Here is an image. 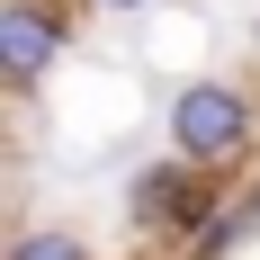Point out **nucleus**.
I'll return each mask as SVG.
<instances>
[{
  "label": "nucleus",
  "mask_w": 260,
  "mask_h": 260,
  "mask_svg": "<svg viewBox=\"0 0 260 260\" xmlns=\"http://www.w3.org/2000/svg\"><path fill=\"white\" fill-rule=\"evenodd\" d=\"M161 153H180L207 180L260 171V90L234 81V72H188L161 99Z\"/></svg>",
  "instance_id": "nucleus-1"
},
{
  "label": "nucleus",
  "mask_w": 260,
  "mask_h": 260,
  "mask_svg": "<svg viewBox=\"0 0 260 260\" xmlns=\"http://www.w3.org/2000/svg\"><path fill=\"white\" fill-rule=\"evenodd\" d=\"M117 207H126V234H135V242H171V251H180V242L224 207V180L188 171L180 153H153V161H135V171H126Z\"/></svg>",
  "instance_id": "nucleus-2"
},
{
  "label": "nucleus",
  "mask_w": 260,
  "mask_h": 260,
  "mask_svg": "<svg viewBox=\"0 0 260 260\" xmlns=\"http://www.w3.org/2000/svg\"><path fill=\"white\" fill-rule=\"evenodd\" d=\"M81 45V0H0V81L9 99H36L63 54Z\"/></svg>",
  "instance_id": "nucleus-3"
},
{
  "label": "nucleus",
  "mask_w": 260,
  "mask_h": 260,
  "mask_svg": "<svg viewBox=\"0 0 260 260\" xmlns=\"http://www.w3.org/2000/svg\"><path fill=\"white\" fill-rule=\"evenodd\" d=\"M9 260H99V242L81 224H18L9 234Z\"/></svg>",
  "instance_id": "nucleus-4"
},
{
  "label": "nucleus",
  "mask_w": 260,
  "mask_h": 260,
  "mask_svg": "<svg viewBox=\"0 0 260 260\" xmlns=\"http://www.w3.org/2000/svg\"><path fill=\"white\" fill-rule=\"evenodd\" d=\"M81 9H90V18H153L161 0H81Z\"/></svg>",
  "instance_id": "nucleus-5"
},
{
  "label": "nucleus",
  "mask_w": 260,
  "mask_h": 260,
  "mask_svg": "<svg viewBox=\"0 0 260 260\" xmlns=\"http://www.w3.org/2000/svg\"><path fill=\"white\" fill-rule=\"evenodd\" d=\"M251 63H260V18H251Z\"/></svg>",
  "instance_id": "nucleus-6"
},
{
  "label": "nucleus",
  "mask_w": 260,
  "mask_h": 260,
  "mask_svg": "<svg viewBox=\"0 0 260 260\" xmlns=\"http://www.w3.org/2000/svg\"><path fill=\"white\" fill-rule=\"evenodd\" d=\"M251 188H260V171H251Z\"/></svg>",
  "instance_id": "nucleus-7"
}]
</instances>
